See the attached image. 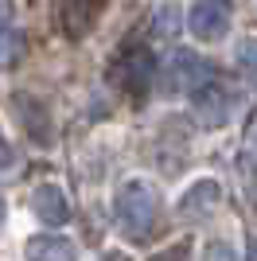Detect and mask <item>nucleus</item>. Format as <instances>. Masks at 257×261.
<instances>
[{
    "mask_svg": "<svg viewBox=\"0 0 257 261\" xmlns=\"http://www.w3.org/2000/svg\"><path fill=\"white\" fill-rule=\"evenodd\" d=\"M152 261H187V242H183V246H171V250H164V253H156Z\"/></svg>",
    "mask_w": 257,
    "mask_h": 261,
    "instance_id": "obj_13",
    "label": "nucleus"
},
{
    "mask_svg": "<svg viewBox=\"0 0 257 261\" xmlns=\"http://www.w3.org/2000/svg\"><path fill=\"white\" fill-rule=\"evenodd\" d=\"M152 74H156V55L148 47H125L109 66L113 86L125 90V94H144L152 86Z\"/></svg>",
    "mask_w": 257,
    "mask_h": 261,
    "instance_id": "obj_2",
    "label": "nucleus"
},
{
    "mask_svg": "<svg viewBox=\"0 0 257 261\" xmlns=\"http://www.w3.org/2000/svg\"><path fill=\"white\" fill-rule=\"evenodd\" d=\"M191 106H195V113H199L203 125L222 129L226 121L234 117V109H238V90L230 86V82H222V78H211L203 90L191 94Z\"/></svg>",
    "mask_w": 257,
    "mask_h": 261,
    "instance_id": "obj_3",
    "label": "nucleus"
},
{
    "mask_svg": "<svg viewBox=\"0 0 257 261\" xmlns=\"http://www.w3.org/2000/svg\"><path fill=\"white\" fill-rule=\"evenodd\" d=\"M246 261H257V238H253V242L246 246Z\"/></svg>",
    "mask_w": 257,
    "mask_h": 261,
    "instance_id": "obj_15",
    "label": "nucleus"
},
{
    "mask_svg": "<svg viewBox=\"0 0 257 261\" xmlns=\"http://www.w3.org/2000/svg\"><path fill=\"white\" fill-rule=\"evenodd\" d=\"M28 261H78V250L70 238H59V234H35L23 246Z\"/></svg>",
    "mask_w": 257,
    "mask_h": 261,
    "instance_id": "obj_9",
    "label": "nucleus"
},
{
    "mask_svg": "<svg viewBox=\"0 0 257 261\" xmlns=\"http://www.w3.org/2000/svg\"><path fill=\"white\" fill-rule=\"evenodd\" d=\"M253 141H257V137H253Z\"/></svg>",
    "mask_w": 257,
    "mask_h": 261,
    "instance_id": "obj_17",
    "label": "nucleus"
},
{
    "mask_svg": "<svg viewBox=\"0 0 257 261\" xmlns=\"http://www.w3.org/2000/svg\"><path fill=\"white\" fill-rule=\"evenodd\" d=\"M12 164V144L4 141V133H0V168H8Z\"/></svg>",
    "mask_w": 257,
    "mask_h": 261,
    "instance_id": "obj_14",
    "label": "nucleus"
},
{
    "mask_svg": "<svg viewBox=\"0 0 257 261\" xmlns=\"http://www.w3.org/2000/svg\"><path fill=\"white\" fill-rule=\"evenodd\" d=\"M113 215H117L121 230H125L133 242H144L152 230L160 226V215H164L160 187L148 184V179H128V184H121L117 195H113Z\"/></svg>",
    "mask_w": 257,
    "mask_h": 261,
    "instance_id": "obj_1",
    "label": "nucleus"
},
{
    "mask_svg": "<svg viewBox=\"0 0 257 261\" xmlns=\"http://www.w3.org/2000/svg\"><path fill=\"white\" fill-rule=\"evenodd\" d=\"M222 203V184L218 179H199L179 195V218H207L214 207Z\"/></svg>",
    "mask_w": 257,
    "mask_h": 261,
    "instance_id": "obj_7",
    "label": "nucleus"
},
{
    "mask_svg": "<svg viewBox=\"0 0 257 261\" xmlns=\"http://www.w3.org/2000/svg\"><path fill=\"white\" fill-rule=\"evenodd\" d=\"M32 211L47 222V226H66V222L74 218V207H70L66 191H59L55 184H43V187L32 191Z\"/></svg>",
    "mask_w": 257,
    "mask_h": 261,
    "instance_id": "obj_6",
    "label": "nucleus"
},
{
    "mask_svg": "<svg viewBox=\"0 0 257 261\" xmlns=\"http://www.w3.org/2000/svg\"><path fill=\"white\" fill-rule=\"evenodd\" d=\"M23 51H28V39H23L20 32H12V28H0V70L20 66Z\"/></svg>",
    "mask_w": 257,
    "mask_h": 261,
    "instance_id": "obj_10",
    "label": "nucleus"
},
{
    "mask_svg": "<svg viewBox=\"0 0 257 261\" xmlns=\"http://www.w3.org/2000/svg\"><path fill=\"white\" fill-rule=\"evenodd\" d=\"M214 74V63H207L203 55L195 51H175L168 63V90H183V94H195V90H203Z\"/></svg>",
    "mask_w": 257,
    "mask_h": 261,
    "instance_id": "obj_4",
    "label": "nucleus"
},
{
    "mask_svg": "<svg viewBox=\"0 0 257 261\" xmlns=\"http://www.w3.org/2000/svg\"><path fill=\"white\" fill-rule=\"evenodd\" d=\"M187 28H191L195 39L214 43L230 32V4L226 0H199L191 12H187Z\"/></svg>",
    "mask_w": 257,
    "mask_h": 261,
    "instance_id": "obj_5",
    "label": "nucleus"
},
{
    "mask_svg": "<svg viewBox=\"0 0 257 261\" xmlns=\"http://www.w3.org/2000/svg\"><path fill=\"white\" fill-rule=\"evenodd\" d=\"M203 261H238V253H234V246H226V242H211Z\"/></svg>",
    "mask_w": 257,
    "mask_h": 261,
    "instance_id": "obj_12",
    "label": "nucleus"
},
{
    "mask_svg": "<svg viewBox=\"0 0 257 261\" xmlns=\"http://www.w3.org/2000/svg\"><path fill=\"white\" fill-rule=\"evenodd\" d=\"M101 4H106V0H63V4H59V23H63V32L70 35V39H82V35L94 28Z\"/></svg>",
    "mask_w": 257,
    "mask_h": 261,
    "instance_id": "obj_8",
    "label": "nucleus"
},
{
    "mask_svg": "<svg viewBox=\"0 0 257 261\" xmlns=\"http://www.w3.org/2000/svg\"><path fill=\"white\" fill-rule=\"evenodd\" d=\"M4 215H8V203H4V195H0V226H4Z\"/></svg>",
    "mask_w": 257,
    "mask_h": 261,
    "instance_id": "obj_16",
    "label": "nucleus"
},
{
    "mask_svg": "<svg viewBox=\"0 0 257 261\" xmlns=\"http://www.w3.org/2000/svg\"><path fill=\"white\" fill-rule=\"evenodd\" d=\"M234 59H238V70L246 74V82H249V86H257V35H249V39L238 43Z\"/></svg>",
    "mask_w": 257,
    "mask_h": 261,
    "instance_id": "obj_11",
    "label": "nucleus"
}]
</instances>
